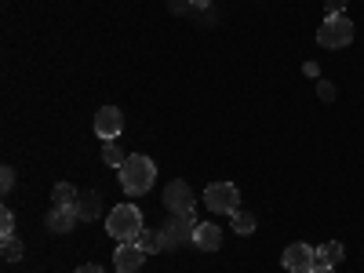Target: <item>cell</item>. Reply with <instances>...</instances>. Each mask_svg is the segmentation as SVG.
<instances>
[{
  "mask_svg": "<svg viewBox=\"0 0 364 273\" xmlns=\"http://www.w3.org/2000/svg\"><path fill=\"white\" fill-rule=\"evenodd\" d=\"M314 273H336V269H331V266H317Z\"/></svg>",
  "mask_w": 364,
  "mask_h": 273,
  "instance_id": "484cf974",
  "label": "cell"
},
{
  "mask_svg": "<svg viewBox=\"0 0 364 273\" xmlns=\"http://www.w3.org/2000/svg\"><path fill=\"white\" fill-rule=\"evenodd\" d=\"M324 11L328 15H346V0H324Z\"/></svg>",
  "mask_w": 364,
  "mask_h": 273,
  "instance_id": "7402d4cb",
  "label": "cell"
},
{
  "mask_svg": "<svg viewBox=\"0 0 364 273\" xmlns=\"http://www.w3.org/2000/svg\"><path fill=\"white\" fill-rule=\"evenodd\" d=\"M106 230H109V237H117V240H135L139 230H142V211H139L135 204H117V208L109 211V219H106Z\"/></svg>",
  "mask_w": 364,
  "mask_h": 273,
  "instance_id": "7a4b0ae2",
  "label": "cell"
},
{
  "mask_svg": "<svg viewBox=\"0 0 364 273\" xmlns=\"http://www.w3.org/2000/svg\"><path fill=\"white\" fill-rule=\"evenodd\" d=\"M343 245H339V240H328V245H321L317 248V266H336V262H343ZM314 266V269H317Z\"/></svg>",
  "mask_w": 364,
  "mask_h": 273,
  "instance_id": "5bb4252c",
  "label": "cell"
},
{
  "mask_svg": "<svg viewBox=\"0 0 364 273\" xmlns=\"http://www.w3.org/2000/svg\"><path fill=\"white\" fill-rule=\"evenodd\" d=\"M204 204L215 211V215H233V211H240V190L233 182H211L204 190Z\"/></svg>",
  "mask_w": 364,
  "mask_h": 273,
  "instance_id": "277c9868",
  "label": "cell"
},
{
  "mask_svg": "<svg viewBox=\"0 0 364 273\" xmlns=\"http://www.w3.org/2000/svg\"><path fill=\"white\" fill-rule=\"evenodd\" d=\"M77 223H80L77 208H58V204H51V211H48V230H51V233H70Z\"/></svg>",
  "mask_w": 364,
  "mask_h": 273,
  "instance_id": "30bf717a",
  "label": "cell"
},
{
  "mask_svg": "<svg viewBox=\"0 0 364 273\" xmlns=\"http://www.w3.org/2000/svg\"><path fill=\"white\" fill-rule=\"evenodd\" d=\"M117 171H120V186H124L128 197H142L157 182V164L142 154H132L124 161V168H117Z\"/></svg>",
  "mask_w": 364,
  "mask_h": 273,
  "instance_id": "6da1fadb",
  "label": "cell"
},
{
  "mask_svg": "<svg viewBox=\"0 0 364 273\" xmlns=\"http://www.w3.org/2000/svg\"><path fill=\"white\" fill-rule=\"evenodd\" d=\"M11 186H15V168H0V193H11Z\"/></svg>",
  "mask_w": 364,
  "mask_h": 273,
  "instance_id": "ffe728a7",
  "label": "cell"
},
{
  "mask_svg": "<svg viewBox=\"0 0 364 273\" xmlns=\"http://www.w3.org/2000/svg\"><path fill=\"white\" fill-rule=\"evenodd\" d=\"M190 8L193 11H204V8H211V0H190Z\"/></svg>",
  "mask_w": 364,
  "mask_h": 273,
  "instance_id": "d4e9b609",
  "label": "cell"
},
{
  "mask_svg": "<svg viewBox=\"0 0 364 273\" xmlns=\"http://www.w3.org/2000/svg\"><path fill=\"white\" fill-rule=\"evenodd\" d=\"M102 161L109 164V168H124V161H128V154L120 146H113V142H106V149H102Z\"/></svg>",
  "mask_w": 364,
  "mask_h": 273,
  "instance_id": "2e32d148",
  "label": "cell"
},
{
  "mask_svg": "<svg viewBox=\"0 0 364 273\" xmlns=\"http://www.w3.org/2000/svg\"><path fill=\"white\" fill-rule=\"evenodd\" d=\"M77 215H80V223H91V219H99L102 215V197L95 193V190H87V193H80L77 197Z\"/></svg>",
  "mask_w": 364,
  "mask_h": 273,
  "instance_id": "7c38bea8",
  "label": "cell"
},
{
  "mask_svg": "<svg viewBox=\"0 0 364 273\" xmlns=\"http://www.w3.org/2000/svg\"><path fill=\"white\" fill-rule=\"evenodd\" d=\"M142 262H146V252L135 245V240H120V248L113 252V266L120 273H139Z\"/></svg>",
  "mask_w": 364,
  "mask_h": 273,
  "instance_id": "9c48e42d",
  "label": "cell"
},
{
  "mask_svg": "<svg viewBox=\"0 0 364 273\" xmlns=\"http://www.w3.org/2000/svg\"><path fill=\"white\" fill-rule=\"evenodd\" d=\"M0 252H4L8 262H15V259L26 255V248H22V240H18V237H4V248H0Z\"/></svg>",
  "mask_w": 364,
  "mask_h": 273,
  "instance_id": "ac0fdd59",
  "label": "cell"
},
{
  "mask_svg": "<svg viewBox=\"0 0 364 273\" xmlns=\"http://www.w3.org/2000/svg\"><path fill=\"white\" fill-rule=\"evenodd\" d=\"M302 73H306V77H321V66L317 63H306V66H302Z\"/></svg>",
  "mask_w": 364,
  "mask_h": 273,
  "instance_id": "cb8c5ba5",
  "label": "cell"
},
{
  "mask_svg": "<svg viewBox=\"0 0 364 273\" xmlns=\"http://www.w3.org/2000/svg\"><path fill=\"white\" fill-rule=\"evenodd\" d=\"M77 190L70 186V182H58V186H55V193H51V204H58V208H73L77 204Z\"/></svg>",
  "mask_w": 364,
  "mask_h": 273,
  "instance_id": "9a60e30c",
  "label": "cell"
},
{
  "mask_svg": "<svg viewBox=\"0 0 364 273\" xmlns=\"http://www.w3.org/2000/svg\"><path fill=\"white\" fill-rule=\"evenodd\" d=\"M230 219H233V230H237V233H245V237L255 230V215H252V211H233Z\"/></svg>",
  "mask_w": 364,
  "mask_h": 273,
  "instance_id": "e0dca14e",
  "label": "cell"
},
{
  "mask_svg": "<svg viewBox=\"0 0 364 273\" xmlns=\"http://www.w3.org/2000/svg\"><path fill=\"white\" fill-rule=\"evenodd\" d=\"M117 273H120V269H117Z\"/></svg>",
  "mask_w": 364,
  "mask_h": 273,
  "instance_id": "4316f807",
  "label": "cell"
},
{
  "mask_svg": "<svg viewBox=\"0 0 364 273\" xmlns=\"http://www.w3.org/2000/svg\"><path fill=\"white\" fill-rule=\"evenodd\" d=\"M317 95H321V102H331V99H336V84L321 80V84H317Z\"/></svg>",
  "mask_w": 364,
  "mask_h": 273,
  "instance_id": "44dd1931",
  "label": "cell"
},
{
  "mask_svg": "<svg viewBox=\"0 0 364 273\" xmlns=\"http://www.w3.org/2000/svg\"><path fill=\"white\" fill-rule=\"evenodd\" d=\"M73 273H102V266H95V262H87V266H77Z\"/></svg>",
  "mask_w": 364,
  "mask_h": 273,
  "instance_id": "603a6c76",
  "label": "cell"
},
{
  "mask_svg": "<svg viewBox=\"0 0 364 273\" xmlns=\"http://www.w3.org/2000/svg\"><path fill=\"white\" fill-rule=\"evenodd\" d=\"M193 245H197L200 252H219V245H223V230H219L215 223H197Z\"/></svg>",
  "mask_w": 364,
  "mask_h": 273,
  "instance_id": "8fae6325",
  "label": "cell"
},
{
  "mask_svg": "<svg viewBox=\"0 0 364 273\" xmlns=\"http://www.w3.org/2000/svg\"><path fill=\"white\" fill-rule=\"evenodd\" d=\"M0 237H15V215L4 208L0 211Z\"/></svg>",
  "mask_w": 364,
  "mask_h": 273,
  "instance_id": "d6986e66",
  "label": "cell"
},
{
  "mask_svg": "<svg viewBox=\"0 0 364 273\" xmlns=\"http://www.w3.org/2000/svg\"><path fill=\"white\" fill-rule=\"evenodd\" d=\"M317 44L321 48H336V51L353 44V22L346 15H328L321 22V29H317Z\"/></svg>",
  "mask_w": 364,
  "mask_h": 273,
  "instance_id": "3957f363",
  "label": "cell"
},
{
  "mask_svg": "<svg viewBox=\"0 0 364 273\" xmlns=\"http://www.w3.org/2000/svg\"><path fill=\"white\" fill-rule=\"evenodd\" d=\"M120 132H124V113H120L117 106H102L95 113V135L106 139V142H113Z\"/></svg>",
  "mask_w": 364,
  "mask_h": 273,
  "instance_id": "ba28073f",
  "label": "cell"
},
{
  "mask_svg": "<svg viewBox=\"0 0 364 273\" xmlns=\"http://www.w3.org/2000/svg\"><path fill=\"white\" fill-rule=\"evenodd\" d=\"M193 233H197V215H171L161 230L164 237V248H178V245H193Z\"/></svg>",
  "mask_w": 364,
  "mask_h": 273,
  "instance_id": "5b68a950",
  "label": "cell"
},
{
  "mask_svg": "<svg viewBox=\"0 0 364 273\" xmlns=\"http://www.w3.org/2000/svg\"><path fill=\"white\" fill-rule=\"evenodd\" d=\"M135 245L146 252V255H157V252H164V237L161 233H154V230H139V237H135Z\"/></svg>",
  "mask_w": 364,
  "mask_h": 273,
  "instance_id": "4fadbf2b",
  "label": "cell"
},
{
  "mask_svg": "<svg viewBox=\"0 0 364 273\" xmlns=\"http://www.w3.org/2000/svg\"><path fill=\"white\" fill-rule=\"evenodd\" d=\"M164 204H168L171 215H197L193 190H190V182H182V178H171L164 186Z\"/></svg>",
  "mask_w": 364,
  "mask_h": 273,
  "instance_id": "8992f818",
  "label": "cell"
},
{
  "mask_svg": "<svg viewBox=\"0 0 364 273\" xmlns=\"http://www.w3.org/2000/svg\"><path fill=\"white\" fill-rule=\"evenodd\" d=\"M281 262H284L288 273H314V266H317V248H310V245H288L284 255H281Z\"/></svg>",
  "mask_w": 364,
  "mask_h": 273,
  "instance_id": "52a82bcc",
  "label": "cell"
}]
</instances>
